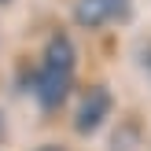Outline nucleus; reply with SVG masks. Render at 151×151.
<instances>
[{
  "instance_id": "nucleus-7",
  "label": "nucleus",
  "mask_w": 151,
  "mask_h": 151,
  "mask_svg": "<svg viewBox=\"0 0 151 151\" xmlns=\"http://www.w3.org/2000/svg\"><path fill=\"white\" fill-rule=\"evenodd\" d=\"M144 63H147V70H151V48H147V52H144Z\"/></svg>"
},
{
  "instance_id": "nucleus-4",
  "label": "nucleus",
  "mask_w": 151,
  "mask_h": 151,
  "mask_svg": "<svg viewBox=\"0 0 151 151\" xmlns=\"http://www.w3.org/2000/svg\"><path fill=\"white\" fill-rule=\"evenodd\" d=\"M41 66H55V70H78V48H74V37L66 33V29H55V33L44 41Z\"/></svg>"
},
{
  "instance_id": "nucleus-2",
  "label": "nucleus",
  "mask_w": 151,
  "mask_h": 151,
  "mask_svg": "<svg viewBox=\"0 0 151 151\" xmlns=\"http://www.w3.org/2000/svg\"><path fill=\"white\" fill-rule=\"evenodd\" d=\"M129 15V0H74L70 19L81 29H100L107 22H125Z\"/></svg>"
},
{
  "instance_id": "nucleus-6",
  "label": "nucleus",
  "mask_w": 151,
  "mask_h": 151,
  "mask_svg": "<svg viewBox=\"0 0 151 151\" xmlns=\"http://www.w3.org/2000/svg\"><path fill=\"white\" fill-rule=\"evenodd\" d=\"M37 151H63V147H55V144H44V147H37Z\"/></svg>"
},
{
  "instance_id": "nucleus-8",
  "label": "nucleus",
  "mask_w": 151,
  "mask_h": 151,
  "mask_svg": "<svg viewBox=\"0 0 151 151\" xmlns=\"http://www.w3.org/2000/svg\"><path fill=\"white\" fill-rule=\"evenodd\" d=\"M7 4H11V0H0V7H7Z\"/></svg>"
},
{
  "instance_id": "nucleus-5",
  "label": "nucleus",
  "mask_w": 151,
  "mask_h": 151,
  "mask_svg": "<svg viewBox=\"0 0 151 151\" xmlns=\"http://www.w3.org/2000/svg\"><path fill=\"white\" fill-rule=\"evenodd\" d=\"M4 140H7V114L0 111V144H4Z\"/></svg>"
},
{
  "instance_id": "nucleus-3",
  "label": "nucleus",
  "mask_w": 151,
  "mask_h": 151,
  "mask_svg": "<svg viewBox=\"0 0 151 151\" xmlns=\"http://www.w3.org/2000/svg\"><path fill=\"white\" fill-rule=\"evenodd\" d=\"M74 88V70H55V66H41L33 78V92H37V103H41V111H59L66 103V96H70Z\"/></svg>"
},
{
  "instance_id": "nucleus-1",
  "label": "nucleus",
  "mask_w": 151,
  "mask_h": 151,
  "mask_svg": "<svg viewBox=\"0 0 151 151\" xmlns=\"http://www.w3.org/2000/svg\"><path fill=\"white\" fill-rule=\"evenodd\" d=\"M111 107H114V92H111L107 85H88L85 92L78 96V107H74V133H78V137L100 133L103 122L111 118Z\"/></svg>"
}]
</instances>
